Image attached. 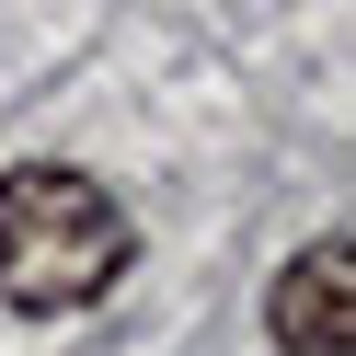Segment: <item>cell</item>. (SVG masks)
Wrapping results in <instances>:
<instances>
[{
    "mask_svg": "<svg viewBox=\"0 0 356 356\" xmlns=\"http://www.w3.org/2000/svg\"><path fill=\"white\" fill-rule=\"evenodd\" d=\"M276 345L287 356H356V253L345 241H310L299 264L276 276Z\"/></svg>",
    "mask_w": 356,
    "mask_h": 356,
    "instance_id": "2",
    "label": "cell"
},
{
    "mask_svg": "<svg viewBox=\"0 0 356 356\" xmlns=\"http://www.w3.org/2000/svg\"><path fill=\"white\" fill-rule=\"evenodd\" d=\"M127 276V207L70 161L0 172V299L12 310H81Z\"/></svg>",
    "mask_w": 356,
    "mask_h": 356,
    "instance_id": "1",
    "label": "cell"
}]
</instances>
